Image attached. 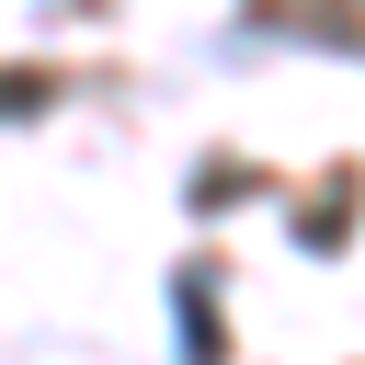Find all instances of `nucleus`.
I'll use <instances>...</instances> for the list:
<instances>
[{
    "label": "nucleus",
    "mask_w": 365,
    "mask_h": 365,
    "mask_svg": "<svg viewBox=\"0 0 365 365\" xmlns=\"http://www.w3.org/2000/svg\"><path fill=\"white\" fill-rule=\"evenodd\" d=\"M171 331H182V365H228V331H217V274L182 262L171 274Z\"/></svg>",
    "instance_id": "f257e3e1"
},
{
    "label": "nucleus",
    "mask_w": 365,
    "mask_h": 365,
    "mask_svg": "<svg viewBox=\"0 0 365 365\" xmlns=\"http://www.w3.org/2000/svg\"><path fill=\"white\" fill-rule=\"evenodd\" d=\"M46 91H57L46 68H0V125H23V114H46Z\"/></svg>",
    "instance_id": "f03ea898"
}]
</instances>
